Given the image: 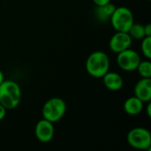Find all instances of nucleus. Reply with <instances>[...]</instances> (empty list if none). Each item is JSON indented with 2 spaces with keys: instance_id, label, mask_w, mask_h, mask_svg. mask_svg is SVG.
I'll return each mask as SVG.
<instances>
[{
  "instance_id": "f257e3e1",
  "label": "nucleus",
  "mask_w": 151,
  "mask_h": 151,
  "mask_svg": "<svg viewBox=\"0 0 151 151\" xmlns=\"http://www.w3.org/2000/svg\"><path fill=\"white\" fill-rule=\"evenodd\" d=\"M21 90L14 81H4L0 84V104L6 110L15 109L20 103Z\"/></svg>"
},
{
  "instance_id": "f03ea898",
  "label": "nucleus",
  "mask_w": 151,
  "mask_h": 151,
  "mask_svg": "<svg viewBox=\"0 0 151 151\" xmlns=\"http://www.w3.org/2000/svg\"><path fill=\"white\" fill-rule=\"evenodd\" d=\"M86 70L94 78H103L110 70V58L104 51L91 53L86 61Z\"/></svg>"
},
{
  "instance_id": "7ed1b4c3",
  "label": "nucleus",
  "mask_w": 151,
  "mask_h": 151,
  "mask_svg": "<svg viewBox=\"0 0 151 151\" xmlns=\"http://www.w3.org/2000/svg\"><path fill=\"white\" fill-rule=\"evenodd\" d=\"M66 104L59 97H53L48 100L42 110L43 119L55 123L59 121L66 112Z\"/></svg>"
},
{
  "instance_id": "20e7f679",
  "label": "nucleus",
  "mask_w": 151,
  "mask_h": 151,
  "mask_svg": "<svg viewBox=\"0 0 151 151\" xmlns=\"http://www.w3.org/2000/svg\"><path fill=\"white\" fill-rule=\"evenodd\" d=\"M110 19L113 28L119 32L128 33L131 26L134 22L132 11L125 6L116 7Z\"/></svg>"
},
{
  "instance_id": "39448f33",
  "label": "nucleus",
  "mask_w": 151,
  "mask_h": 151,
  "mask_svg": "<svg viewBox=\"0 0 151 151\" xmlns=\"http://www.w3.org/2000/svg\"><path fill=\"white\" fill-rule=\"evenodd\" d=\"M127 141L135 150H148L151 147V134L144 127H134L127 134Z\"/></svg>"
},
{
  "instance_id": "423d86ee",
  "label": "nucleus",
  "mask_w": 151,
  "mask_h": 151,
  "mask_svg": "<svg viewBox=\"0 0 151 151\" xmlns=\"http://www.w3.org/2000/svg\"><path fill=\"white\" fill-rule=\"evenodd\" d=\"M140 62H141L140 55L134 50L128 48L118 53L117 63L119 68L126 72L135 71Z\"/></svg>"
},
{
  "instance_id": "0eeeda50",
  "label": "nucleus",
  "mask_w": 151,
  "mask_h": 151,
  "mask_svg": "<svg viewBox=\"0 0 151 151\" xmlns=\"http://www.w3.org/2000/svg\"><path fill=\"white\" fill-rule=\"evenodd\" d=\"M54 133L55 128L53 123L45 119L39 120L35 128V134L36 139L42 143L50 142L54 137Z\"/></svg>"
},
{
  "instance_id": "6e6552de",
  "label": "nucleus",
  "mask_w": 151,
  "mask_h": 151,
  "mask_svg": "<svg viewBox=\"0 0 151 151\" xmlns=\"http://www.w3.org/2000/svg\"><path fill=\"white\" fill-rule=\"evenodd\" d=\"M133 39L127 32H119L117 31L110 40L109 46L112 52L118 54L127 49H128L132 44Z\"/></svg>"
},
{
  "instance_id": "1a4fd4ad",
  "label": "nucleus",
  "mask_w": 151,
  "mask_h": 151,
  "mask_svg": "<svg viewBox=\"0 0 151 151\" xmlns=\"http://www.w3.org/2000/svg\"><path fill=\"white\" fill-rule=\"evenodd\" d=\"M134 96L143 103L151 101V78H142L134 87Z\"/></svg>"
},
{
  "instance_id": "9d476101",
  "label": "nucleus",
  "mask_w": 151,
  "mask_h": 151,
  "mask_svg": "<svg viewBox=\"0 0 151 151\" xmlns=\"http://www.w3.org/2000/svg\"><path fill=\"white\" fill-rule=\"evenodd\" d=\"M103 81L105 88L111 91H119L123 88L124 80L122 76L114 72H108L103 76Z\"/></svg>"
},
{
  "instance_id": "9b49d317",
  "label": "nucleus",
  "mask_w": 151,
  "mask_h": 151,
  "mask_svg": "<svg viewBox=\"0 0 151 151\" xmlns=\"http://www.w3.org/2000/svg\"><path fill=\"white\" fill-rule=\"evenodd\" d=\"M143 104L144 103L136 96H132L126 100L124 104V110L128 115L135 116L141 113V111H142Z\"/></svg>"
},
{
  "instance_id": "f8f14e48",
  "label": "nucleus",
  "mask_w": 151,
  "mask_h": 151,
  "mask_svg": "<svg viewBox=\"0 0 151 151\" xmlns=\"http://www.w3.org/2000/svg\"><path fill=\"white\" fill-rule=\"evenodd\" d=\"M115 9H116V6L111 2L103 6H97V10L96 12V17L102 21L107 20L108 19L111 18Z\"/></svg>"
},
{
  "instance_id": "ddd939ff",
  "label": "nucleus",
  "mask_w": 151,
  "mask_h": 151,
  "mask_svg": "<svg viewBox=\"0 0 151 151\" xmlns=\"http://www.w3.org/2000/svg\"><path fill=\"white\" fill-rule=\"evenodd\" d=\"M128 34L132 39L142 40L145 37L144 26L142 25L141 23H134V24L131 26V27L128 31Z\"/></svg>"
},
{
  "instance_id": "4468645a",
  "label": "nucleus",
  "mask_w": 151,
  "mask_h": 151,
  "mask_svg": "<svg viewBox=\"0 0 151 151\" xmlns=\"http://www.w3.org/2000/svg\"><path fill=\"white\" fill-rule=\"evenodd\" d=\"M142 78H151V63L149 60L141 61L136 69Z\"/></svg>"
},
{
  "instance_id": "2eb2a0df",
  "label": "nucleus",
  "mask_w": 151,
  "mask_h": 151,
  "mask_svg": "<svg viewBox=\"0 0 151 151\" xmlns=\"http://www.w3.org/2000/svg\"><path fill=\"white\" fill-rule=\"evenodd\" d=\"M142 52L147 59L151 58V36H145L142 39Z\"/></svg>"
},
{
  "instance_id": "dca6fc26",
  "label": "nucleus",
  "mask_w": 151,
  "mask_h": 151,
  "mask_svg": "<svg viewBox=\"0 0 151 151\" xmlns=\"http://www.w3.org/2000/svg\"><path fill=\"white\" fill-rule=\"evenodd\" d=\"M144 33L145 36H151V24L148 23L144 26Z\"/></svg>"
},
{
  "instance_id": "f3484780",
  "label": "nucleus",
  "mask_w": 151,
  "mask_h": 151,
  "mask_svg": "<svg viewBox=\"0 0 151 151\" xmlns=\"http://www.w3.org/2000/svg\"><path fill=\"white\" fill-rule=\"evenodd\" d=\"M93 2L95 3V4L96 6H103V5L110 3L111 0H93Z\"/></svg>"
},
{
  "instance_id": "a211bd4d",
  "label": "nucleus",
  "mask_w": 151,
  "mask_h": 151,
  "mask_svg": "<svg viewBox=\"0 0 151 151\" xmlns=\"http://www.w3.org/2000/svg\"><path fill=\"white\" fill-rule=\"evenodd\" d=\"M6 115V109L0 104V121L4 119Z\"/></svg>"
},
{
  "instance_id": "6ab92c4d",
  "label": "nucleus",
  "mask_w": 151,
  "mask_h": 151,
  "mask_svg": "<svg viewBox=\"0 0 151 151\" xmlns=\"http://www.w3.org/2000/svg\"><path fill=\"white\" fill-rule=\"evenodd\" d=\"M147 114L148 117L151 118V104L150 102H148V106H147Z\"/></svg>"
},
{
  "instance_id": "aec40b11",
  "label": "nucleus",
  "mask_w": 151,
  "mask_h": 151,
  "mask_svg": "<svg viewBox=\"0 0 151 151\" xmlns=\"http://www.w3.org/2000/svg\"><path fill=\"white\" fill-rule=\"evenodd\" d=\"M4 81V75L3 72L0 70V84H1Z\"/></svg>"
}]
</instances>
